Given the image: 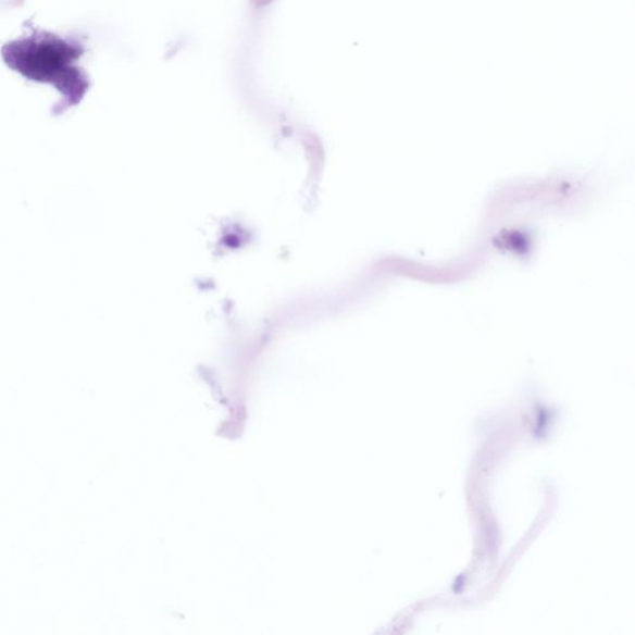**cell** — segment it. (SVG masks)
Returning a JSON list of instances; mask_svg holds the SVG:
<instances>
[{"label": "cell", "instance_id": "6da1fadb", "mask_svg": "<svg viewBox=\"0 0 635 635\" xmlns=\"http://www.w3.org/2000/svg\"><path fill=\"white\" fill-rule=\"evenodd\" d=\"M3 52L9 65L26 77L55 84L59 90H67L72 99L85 92V78L72 65L79 50L64 40L42 35L13 42Z\"/></svg>", "mask_w": 635, "mask_h": 635}]
</instances>
